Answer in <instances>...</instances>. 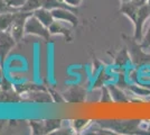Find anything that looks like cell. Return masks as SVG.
<instances>
[{"label": "cell", "mask_w": 150, "mask_h": 135, "mask_svg": "<svg viewBox=\"0 0 150 135\" xmlns=\"http://www.w3.org/2000/svg\"><path fill=\"white\" fill-rule=\"evenodd\" d=\"M122 37L125 41V47L129 52L132 64L136 68H141L144 65L150 64V53H148V51L141 46L139 41H137L133 36L130 37L127 35H122Z\"/></svg>", "instance_id": "6da1fadb"}, {"label": "cell", "mask_w": 150, "mask_h": 135, "mask_svg": "<svg viewBox=\"0 0 150 135\" xmlns=\"http://www.w3.org/2000/svg\"><path fill=\"white\" fill-rule=\"evenodd\" d=\"M141 121L131 119V121H117V119H109V121H98L96 124L102 129L114 131L118 134H134L139 133V126Z\"/></svg>", "instance_id": "7a4b0ae2"}, {"label": "cell", "mask_w": 150, "mask_h": 135, "mask_svg": "<svg viewBox=\"0 0 150 135\" xmlns=\"http://www.w3.org/2000/svg\"><path fill=\"white\" fill-rule=\"evenodd\" d=\"M33 13H28V11H23V10H17L15 13V19L9 32L13 35L16 42H20L23 37L26 35L25 33V25L26 21L28 19V17H30Z\"/></svg>", "instance_id": "3957f363"}, {"label": "cell", "mask_w": 150, "mask_h": 135, "mask_svg": "<svg viewBox=\"0 0 150 135\" xmlns=\"http://www.w3.org/2000/svg\"><path fill=\"white\" fill-rule=\"evenodd\" d=\"M25 33L27 35H35L38 37H42L45 41H48L50 36L48 27H46L44 24H42L34 15L28 17V19L26 21Z\"/></svg>", "instance_id": "277c9868"}, {"label": "cell", "mask_w": 150, "mask_h": 135, "mask_svg": "<svg viewBox=\"0 0 150 135\" xmlns=\"http://www.w3.org/2000/svg\"><path fill=\"white\" fill-rule=\"evenodd\" d=\"M150 18V7L148 4H144L142 6H140L136 23L133 24L134 27V33H133V37L141 42V39L144 37V23Z\"/></svg>", "instance_id": "5b68a950"}, {"label": "cell", "mask_w": 150, "mask_h": 135, "mask_svg": "<svg viewBox=\"0 0 150 135\" xmlns=\"http://www.w3.org/2000/svg\"><path fill=\"white\" fill-rule=\"evenodd\" d=\"M16 41L9 31H0V61L5 63L10 51L16 45Z\"/></svg>", "instance_id": "8992f818"}, {"label": "cell", "mask_w": 150, "mask_h": 135, "mask_svg": "<svg viewBox=\"0 0 150 135\" xmlns=\"http://www.w3.org/2000/svg\"><path fill=\"white\" fill-rule=\"evenodd\" d=\"M86 89L81 86H72L63 92L65 101L71 104H82L86 100Z\"/></svg>", "instance_id": "52a82bcc"}, {"label": "cell", "mask_w": 150, "mask_h": 135, "mask_svg": "<svg viewBox=\"0 0 150 135\" xmlns=\"http://www.w3.org/2000/svg\"><path fill=\"white\" fill-rule=\"evenodd\" d=\"M21 100L24 101H31L35 104H50L53 103V98L50 96V92L46 89L34 90L30 92H27L21 96Z\"/></svg>", "instance_id": "ba28073f"}, {"label": "cell", "mask_w": 150, "mask_h": 135, "mask_svg": "<svg viewBox=\"0 0 150 135\" xmlns=\"http://www.w3.org/2000/svg\"><path fill=\"white\" fill-rule=\"evenodd\" d=\"M52 14L54 16L55 20H61L64 23H69L72 27H76L79 25V18L76 16V11L71 10V9H65V8H58L52 10Z\"/></svg>", "instance_id": "9c48e42d"}, {"label": "cell", "mask_w": 150, "mask_h": 135, "mask_svg": "<svg viewBox=\"0 0 150 135\" xmlns=\"http://www.w3.org/2000/svg\"><path fill=\"white\" fill-rule=\"evenodd\" d=\"M48 29H50V35H61V36H63L65 39L66 42H71L72 39H73L71 28H69L64 21L54 20L52 23V25L48 27Z\"/></svg>", "instance_id": "30bf717a"}, {"label": "cell", "mask_w": 150, "mask_h": 135, "mask_svg": "<svg viewBox=\"0 0 150 135\" xmlns=\"http://www.w3.org/2000/svg\"><path fill=\"white\" fill-rule=\"evenodd\" d=\"M139 8H140V6L131 0V1H127V2H121L119 11L131 20L132 24H134L136 19H137Z\"/></svg>", "instance_id": "8fae6325"}, {"label": "cell", "mask_w": 150, "mask_h": 135, "mask_svg": "<svg viewBox=\"0 0 150 135\" xmlns=\"http://www.w3.org/2000/svg\"><path fill=\"white\" fill-rule=\"evenodd\" d=\"M108 88L110 90V94L112 97V101L113 103H128L130 99L128 98V96L125 94V91L122 90L121 87H119L118 84H108Z\"/></svg>", "instance_id": "7c38bea8"}, {"label": "cell", "mask_w": 150, "mask_h": 135, "mask_svg": "<svg viewBox=\"0 0 150 135\" xmlns=\"http://www.w3.org/2000/svg\"><path fill=\"white\" fill-rule=\"evenodd\" d=\"M33 15H34L42 24H44L46 27H50V26L52 25V23L55 20L53 14H52V10H48V9L43 8V7H40L37 10H35V11L33 13Z\"/></svg>", "instance_id": "4fadbf2b"}, {"label": "cell", "mask_w": 150, "mask_h": 135, "mask_svg": "<svg viewBox=\"0 0 150 135\" xmlns=\"http://www.w3.org/2000/svg\"><path fill=\"white\" fill-rule=\"evenodd\" d=\"M43 8H46L48 10H54L58 8H65V9H71L77 13V9L74 7L69 6L64 0H43Z\"/></svg>", "instance_id": "5bb4252c"}, {"label": "cell", "mask_w": 150, "mask_h": 135, "mask_svg": "<svg viewBox=\"0 0 150 135\" xmlns=\"http://www.w3.org/2000/svg\"><path fill=\"white\" fill-rule=\"evenodd\" d=\"M16 11H8V13L0 14V31H9L15 19Z\"/></svg>", "instance_id": "9a60e30c"}, {"label": "cell", "mask_w": 150, "mask_h": 135, "mask_svg": "<svg viewBox=\"0 0 150 135\" xmlns=\"http://www.w3.org/2000/svg\"><path fill=\"white\" fill-rule=\"evenodd\" d=\"M129 62H131V61H130V55H129V52L127 50V47L125 46V47L115 55V58H114V64L117 65V66H119V68H123V66H125Z\"/></svg>", "instance_id": "2e32d148"}, {"label": "cell", "mask_w": 150, "mask_h": 135, "mask_svg": "<svg viewBox=\"0 0 150 135\" xmlns=\"http://www.w3.org/2000/svg\"><path fill=\"white\" fill-rule=\"evenodd\" d=\"M109 80H110V76H109V73H108L104 69H101L100 72H99V73L96 74V77H95V80H94L93 86H92V89L102 88L103 86L108 84Z\"/></svg>", "instance_id": "e0dca14e"}, {"label": "cell", "mask_w": 150, "mask_h": 135, "mask_svg": "<svg viewBox=\"0 0 150 135\" xmlns=\"http://www.w3.org/2000/svg\"><path fill=\"white\" fill-rule=\"evenodd\" d=\"M45 123V134H54L62 127V119H46Z\"/></svg>", "instance_id": "ac0fdd59"}, {"label": "cell", "mask_w": 150, "mask_h": 135, "mask_svg": "<svg viewBox=\"0 0 150 135\" xmlns=\"http://www.w3.org/2000/svg\"><path fill=\"white\" fill-rule=\"evenodd\" d=\"M90 121L85 118H76L71 121V127L73 129L74 133H82V131H85L90 125Z\"/></svg>", "instance_id": "d6986e66"}, {"label": "cell", "mask_w": 150, "mask_h": 135, "mask_svg": "<svg viewBox=\"0 0 150 135\" xmlns=\"http://www.w3.org/2000/svg\"><path fill=\"white\" fill-rule=\"evenodd\" d=\"M42 6H43V0H26V2L24 4V6L20 8V10L34 13Z\"/></svg>", "instance_id": "ffe728a7"}, {"label": "cell", "mask_w": 150, "mask_h": 135, "mask_svg": "<svg viewBox=\"0 0 150 135\" xmlns=\"http://www.w3.org/2000/svg\"><path fill=\"white\" fill-rule=\"evenodd\" d=\"M30 125L31 134L34 135H40L45 134V123L44 121H29Z\"/></svg>", "instance_id": "44dd1931"}, {"label": "cell", "mask_w": 150, "mask_h": 135, "mask_svg": "<svg viewBox=\"0 0 150 135\" xmlns=\"http://www.w3.org/2000/svg\"><path fill=\"white\" fill-rule=\"evenodd\" d=\"M128 89L132 91L134 95L137 96H149L150 97V89H147V88H144V87H139V86H129Z\"/></svg>", "instance_id": "7402d4cb"}, {"label": "cell", "mask_w": 150, "mask_h": 135, "mask_svg": "<svg viewBox=\"0 0 150 135\" xmlns=\"http://www.w3.org/2000/svg\"><path fill=\"white\" fill-rule=\"evenodd\" d=\"M101 92H102L101 98H100L101 103L106 104V103H111V101H112V97H111V94H110V90L108 88V84L103 86V87L101 88Z\"/></svg>", "instance_id": "603a6c76"}, {"label": "cell", "mask_w": 150, "mask_h": 135, "mask_svg": "<svg viewBox=\"0 0 150 135\" xmlns=\"http://www.w3.org/2000/svg\"><path fill=\"white\" fill-rule=\"evenodd\" d=\"M140 44H141V46L144 47V50L150 51V25L148 27V29H147V32L144 34V37L141 39Z\"/></svg>", "instance_id": "cb8c5ba5"}, {"label": "cell", "mask_w": 150, "mask_h": 135, "mask_svg": "<svg viewBox=\"0 0 150 135\" xmlns=\"http://www.w3.org/2000/svg\"><path fill=\"white\" fill-rule=\"evenodd\" d=\"M9 7H11L15 10H19L21 7L24 6L26 0H4Z\"/></svg>", "instance_id": "d4e9b609"}, {"label": "cell", "mask_w": 150, "mask_h": 135, "mask_svg": "<svg viewBox=\"0 0 150 135\" xmlns=\"http://www.w3.org/2000/svg\"><path fill=\"white\" fill-rule=\"evenodd\" d=\"M48 91L50 92V96L53 98V103H58V104H62V103H66L64 97H63V94H59L58 91L54 89H48Z\"/></svg>", "instance_id": "484cf974"}, {"label": "cell", "mask_w": 150, "mask_h": 135, "mask_svg": "<svg viewBox=\"0 0 150 135\" xmlns=\"http://www.w3.org/2000/svg\"><path fill=\"white\" fill-rule=\"evenodd\" d=\"M0 84H1V88H2V91H8V90L13 89V84L7 79L6 77H4L1 80H0Z\"/></svg>", "instance_id": "4316f807"}, {"label": "cell", "mask_w": 150, "mask_h": 135, "mask_svg": "<svg viewBox=\"0 0 150 135\" xmlns=\"http://www.w3.org/2000/svg\"><path fill=\"white\" fill-rule=\"evenodd\" d=\"M69 6L71 7H74V8H76V7H79L80 5H81L82 0H64Z\"/></svg>", "instance_id": "83f0119b"}, {"label": "cell", "mask_w": 150, "mask_h": 135, "mask_svg": "<svg viewBox=\"0 0 150 135\" xmlns=\"http://www.w3.org/2000/svg\"><path fill=\"white\" fill-rule=\"evenodd\" d=\"M4 73H5V71H4V63L0 61V80L5 77V74H4Z\"/></svg>", "instance_id": "f1b7e54d"}, {"label": "cell", "mask_w": 150, "mask_h": 135, "mask_svg": "<svg viewBox=\"0 0 150 135\" xmlns=\"http://www.w3.org/2000/svg\"><path fill=\"white\" fill-rule=\"evenodd\" d=\"M121 2H127V1H131V0H120Z\"/></svg>", "instance_id": "f546056e"}, {"label": "cell", "mask_w": 150, "mask_h": 135, "mask_svg": "<svg viewBox=\"0 0 150 135\" xmlns=\"http://www.w3.org/2000/svg\"><path fill=\"white\" fill-rule=\"evenodd\" d=\"M1 92H2V88H1V84H0V95H1Z\"/></svg>", "instance_id": "4dcf8cb0"}, {"label": "cell", "mask_w": 150, "mask_h": 135, "mask_svg": "<svg viewBox=\"0 0 150 135\" xmlns=\"http://www.w3.org/2000/svg\"><path fill=\"white\" fill-rule=\"evenodd\" d=\"M148 131H150V126H149V127H148Z\"/></svg>", "instance_id": "1f68e13d"}]
</instances>
